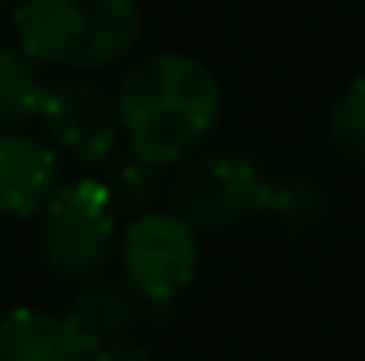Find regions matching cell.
I'll use <instances>...</instances> for the list:
<instances>
[{
	"instance_id": "6da1fadb",
	"label": "cell",
	"mask_w": 365,
	"mask_h": 361,
	"mask_svg": "<svg viewBox=\"0 0 365 361\" xmlns=\"http://www.w3.org/2000/svg\"><path fill=\"white\" fill-rule=\"evenodd\" d=\"M125 152L168 171L202 152L222 117V85L195 55L160 51L133 63L117 85Z\"/></svg>"
},
{
	"instance_id": "7a4b0ae2",
	"label": "cell",
	"mask_w": 365,
	"mask_h": 361,
	"mask_svg": "<svg viewBox=\"0 0 365 361\" xmlns=\"http://www.w3.org/2000/svg\"><path fill=\"white\" fill-rule=\"evenodd\" d=\"M16 47L39 66L106 70L133 55L144 16L136 0H16Z\"/></svg>"
},
{
	"instance_id": "3957f363",
	"label": "cell",
	"mask_w": 365,
	"mask_h": 361,
	"mask_svg": "<svg viewBox=\"0 0 365 361\" xmlns=\"http://www.w3.org/2000/svg\"><path fill=\"white\" fill-rule=\"evenodd\" d=\"M120 218L113 210L106 187L98 179H78L58 187L55 199L39 214V256L58 280H98L106 264L117 256Z\"/></svg>"
},
{
	"instance_id": "277c9868",
	"label": "cell",
	"mask_w": 365,
	"mask_h": 361,
	"mask_svg": "<svg viewBox=\"0 0 365 361\" xmlns=\"http://www.w3.org/2000/svg\"><path fill=\"white\" fill-rule=\"evenodd\" d=\"M272 175L245 152H195L171 179V210L198 234H225L264 218Z\"/></svg>"
},
{
	"instance_id": "5b68a950",
	"label": "cell",
	"mask_w": 365,
	"mask_h": 361,
	"mask_svg": "<svg viewBox=\"0 0 365 361\" xmlns=\"http://www.w3.org/2000/svg\"><path fill=\"white\" fill-rule=\"evenodd\" d=\"M198 229L175 210H148L128 218L117 241L120 280L152 307V319L168 311L198 276Z\"/></svg>"
},
{
	"instance_id": "8992f818",
	"label": "cell",
	"mask_w": 365,
	"mask_h": 361,
	"mask_svg": "<svg viewBox=\"0 0 365 361\" xmlns=\"http://www.w3.org/2000/svg\"><path fill=\"white\" fill-rule=\"evenodd\" d=\"M47 144L82 167H106L117 156L120 117L117 98L101 82L90 78H63L47 85L39 109Z\"/></svg>"
},
{
	"instance_id": "52a82bcc",
	"label": "cell",
	"mask_w": 365,
	"mask_h": 361,
	"mask_svg": "<svg viewBox=\"0 0 365 361\" xmlns=\"http://www.w3.org/2000/svg\"><path fill=\"white\" fill-rule=\"evenodd\" d=\"M58 187V152L47 140L24 128L0 132V218H39Z\"/></svg>"
},
{
	"instance_id": "ba28073f",
	"label": "cell",
	"mask_w": 365,
	"mask_h": 361,
	"mask_svg": "<svg viewBox=\"0 0 365 361\" xmlns=\"http://www.w3.org/2000/svg\"><path fill=\"white\" fill-rule=\"evenodd\" d=\"M66 319L90 342V350H101V346H117V342H133L140 323L152 319V307L125 280H101L98 276V280H86L78 288Z\"/></svg>"
},
{
	"instance_id": "9c48e42d",
	"label": "cell",
	"mask_w": 365,
	"mask_h": 361,
	"mask_svg": "<svg viewBox=\"0 0 365 361\" xmlns=\"http://www.w3.org/2000/svg\"><path fill=\"white\" fill-rule=\"evenodd\" d=\"M90 342L66 315L16 307L0 315V361H90Z\"/></svg>"
},
{
	"instance_id": "30bf717a",
	"label": "cell",
	"mask_w": 365,
	"mask_h": 361,
	"mask_svg": "<svg viewBox=\"0 0 365 361\" xmlns=\"http://www.w3.org/2000/svg\"><path fill=\"white\" fill-rule=\"evenodd\" d=\"M264 218H272L284 234L307 237L327 226L330 218V194L323 183L307 175H272L264 202Z\"/></svg>"
},
{
	"instance_id": "8fae6325",
	"label": "cell",
	"mask_w": 365,
	"mask_h": 361,
	"mask_svg": "<svg viewBox=\"0 0 365 361\" xmlns=\"http://www.w3.org/2000/svg\"><path fill=\"white\" fill-rule=\"evenodd\" d=\"M47 78L36 58H28L20 47H0V132L24 128L28 120H39Z\"/></svg>"
},
{
	"instance_id": "7c38bea8",
	"label": "cell",
	"mask_w": 365,
	"mask_h": 361,
	"mask_svg": "<svg viewBox=\"0 0 365 361\" xmlns=\"http://www.w3.org/2000/svg\"><path fill=\"white\" fill-rule=\"evenodd\" d=\"M160 175H163L160 167H152V163H144V159L125 152V156H113L106 163V175L98 183L106 187L117 218H140V214L155 210V199L163 191Z\"/></svg>"
},
{
	"instance_id": "4fadbf2b",
	"label": "cell",
	"mask_w": 365,
	"mask_h": 361,
	"mask_svg": "<svg viewBox=\"0 0 365 361\" xmlns=\"http://www.w3.org/2000/svg\"><path fill=\"white\" fill-rule=\"evenodd\" d=\"M327 136L338 156L365 171V78L350 82L334 98L327 117Z\"/></svg>"
},
{
	"instance_id": "5bb4252c",
	"label": "cell",
	"mask_w": 365,
	"mask_h": 361,
	"mask_svg": "<svg viewBox=\"0 0 365 361\" xmlns=\"http://www.w3.org/2000/svg\"><path fill=\"white\" fill-rule=\"evenodd\" d=\"M90 361H160V357H155L148 346H140V342H117V346L93 350Z\"/></svg>"
},
{
	"instance_id": "9a60e30c",
	"label": "cell",
	"mask_w": 365,
	"mask_h": 361,
	"mask_svg": "<svg viewBox=\"0 0 365 361\" xmlns=\"http://www.w3.org/2000/svg\"><path fill=\"white\" fill-rule=\"evenodd\" d=\"M0 4H8V0H0Z\"/></svg>"
}]
</instances>
